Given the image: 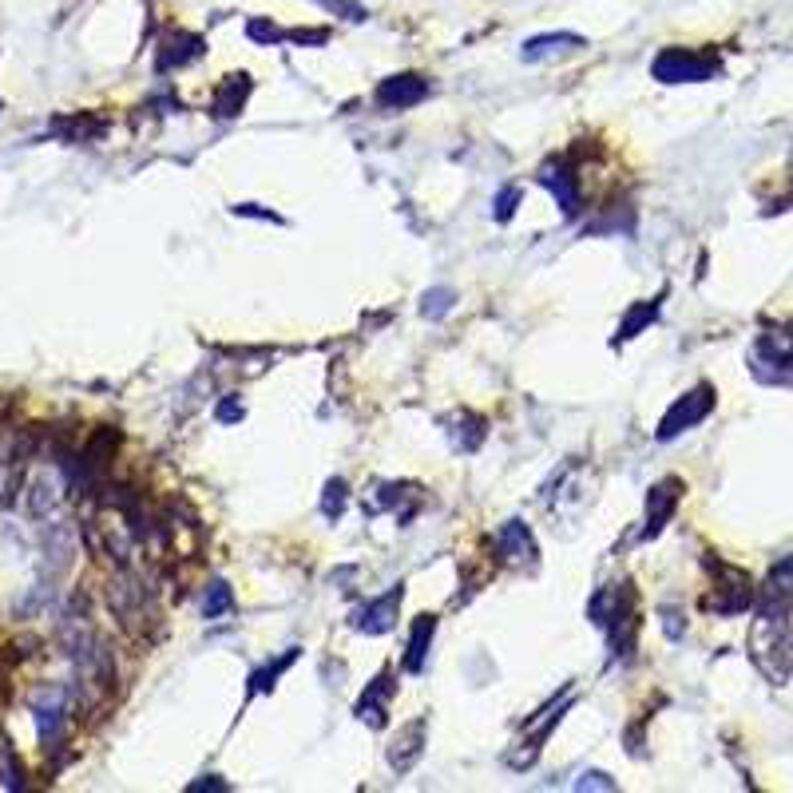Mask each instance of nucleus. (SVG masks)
I'll list each match as a JSON object with an SVG mask.
<instances>
[{
	"label": "nucleus",
	"instance_id": "1",
	"mask_svg": "<svg viewBox=\"0 0 793 793\" xmlns=\"http://www.w3.org/2000/svg\"><path fill=\"white\" fill-rule=\"evenodd\" d=\"M651 76L663 84H702L714 76V60H706L690 48H663L651 64Z\"/></svg>",
	"mask_w": 793,
	"mask_h": 793
},
{
	"label": "nucleus",
	"instance_id": "2",
	"mask_svg": "<svg viewBox=\"0 0 793 793\" xmlns=\"http://www.w3.org/2000/svg\"><path fill=\"white\" fill-rule=\"evenodd\" d=\"M714 409V389L710 385H694L690 393H682L679 401L667 409L663 425H659V441H671L686 429H694L698 421H706V413Z\"/></svg>",
	"mask_w": 793,
	"mask_h": 793
},
{
	"label": "nucleus",
	"instance_id": "3",
	"mask_svg": "<svg viewBox=\"0 0 793 793\" xmlns=\"http://www.w3.org/2000/svg\"><path fill=\"white\" fill-rule=\"evenodd\" d=\"M429 96V84L417 76V72H401V76H389L381 88H377V104L389 108V112H405L413 104H421Z\"/></svg>",
	"mask_w": 793,
	"mask_h": 793
},
{
	"label": "nucleus",
	"instance_id": "4",
	"mask_svg": "<svg viewBox=\"0 0 793 793\" xmlns=\"http://www.w3.org/2000/svg\"><path fill=\"white\" fill-rule=\"evenodd\" d=\"M540 183L556 195V203H560L564 215H575V211H579V175L567 167L564 159H548V163L540 167Z\"/></svg>",
	"mask_w": 793,
	"mask_h": 793
},
{
	"label": "nucleus",
	"instance_id": "5",
	"mask_svg": "<svg viewBox=\"0 0 793 793\" xmlns=\"http://www.w3.org/2000/svg\"><path fill=\"white\" fill-rule=\"evenodd\" d=\"M397 603H401V587H393L389 595H381V599L357 607V611H353V627H357L361 635H385V631L397 623Z\"/></svg>",
	"mask_w": 793,
	"mask_h": 793
},
{
	"label": "nucleus",
	"instance_id": "6",
	"mask_svg": "<svg viewBox=\"0 0 793 793\" xmlns=\"http://www.w3.org/2000/svg\"><path fill=\"white\" fill-rule=\"evenodd\" d=\"M203 48H207L203 36H195V32H171L163 40V52H159V72H171V68H183V64L199 60Z\"/></svg>",
	"mask_w": 793,
	"mask_h": 793
},
{
	"label": "nucleus",
	"instance_id": "7",
	"mask_svg": "<svg viewBox=\"0 0 793 793\" xmlns=\"http://www.w3.org/2000/svg\"><path fill=\"white\" fill-rule=\"evenodd\" d=\"M679 480H659L651 492H647V536L663 532V524L671 520L675 504H679Z\"/></svg>",
	"mask_w": 793,
	"mask_h": 793
},
{
	"label": "nucleus",
	"instance_id": "8",
	"mask_svg": "<svg viewBox=\"0 0 793 793\" xmlns=\"http://www.w3.org/2000/svg\"><path fill=\"white\" fill-rule=\"evenodd\" d=\"M583 44H587V40L575 36V32H548V36H532V40L520 48V56H524L528 64H536V60H548V56L575 52V48H583Z\"/></svg>",
	"mask_w": 793,
	"mask_h": 793
},
{
	"label": "nucleus",
	"instance_id": "9",
	"mask_svg": "<svg viewBox=\"0 0 793 793\" xmlns=\"http://www.w3.org/2000/svg\"><path fill=\"white\" fill-rule=\"evenodd\" d=\"M496 544H500V556L512 560V564H516V560H536V540H532V532H528L524 520H508V524L500 528Z\"/></svg>",
	"mask_w": 793,
	"mask_h": 793
},
{
	"label": "nucleus",
	"instance_id": "10",
	"mask_svg": "<svg viewBox=\"0 0 793 793\" xmlns=\"http://www.w3.org/2000/svg\"><path fill=\"white\" fill-rule=\"evenodd\" d=\"M421 742H425V726H421V722H409V726L393 738V746H389V766H393L397 774L413 770V762L421 758Z\"/></svg>",
	"mask_w": 793,
	"mask_h": 793
},
{
	"label": "nucleus",
	"instance_id": "11",
	"mask_svg": "<svg viewBox=\"0 0 793 793\" xmlns=\"http://www.w3.org/2000/svg\"><path fill=\"white\" fill-rule=\"evenodd\" d=\"M389 698H393V675L373 679V686L357 698V718H365L369 726H381V714H385V702Z\"/></svg>",
	"mask_w": 793,
	"mask_h": 793
},
{
	"label": "nucleus",
	"instance_id": "12",
	"mask_svg": "<svg viewBox=\"0 0 793 793\" xmlns=\"http://www.w3.org/2000/svg\"><path fill=\"white\" fill-rule=\"evenodd\" d=\"M433 631H437V619L433 615H421L417 627H413V639H409V651H405V671L417 675L429 659V643H433Z\"/></svg>",
	"mask_w": 793,
	"mask_h": 793
},
{
	"label": "nucleus",
	"instance_id": "13",
	"mask_svg": "<svg viewBox=\"0 0 793 793\" xmlns=\"http://www.w3.org/2000/svg\"><path fill=\"white\" fill-rule=\"evenodd\" d=\"M246 96H250V76H234L227 80L223 88H219V96H215V115H238L242 112V104H246Z\"/></svg>",
	"mask_w": 793,
	"mask_h": 793
},
{
	"label": "nucleus",
	"instance_id": "14",
	"mask_svg": "<svg viewBox=\"0 0 793 793\" xmlns=\"http://www.w3.org/2000/svg\"><path fill=\"white\" fill-rule=\"evenodd\" d=\"M655 318H659V302H639V306H631V314H627L623 326H619V341H631L635 334H643Z\"/></svg>",
	"mask_w": 793,
	"mask_h": 793
},
{
	"label": "nucleus",
	"instance_id": "15",
	"mask_svg": "<svg viewBox=\"0 0 793 793\" xmlns=\"http://www.w3.org/2000/svg\"><path fill=\"white\" fill-rule=\"evenodd\" d=\"M453 290H445V286H433V290H425L421 294V318H429V322H441L449 310H453Z\"/></svg>",
	"mask_w": 793,
	"mask_h": 793
},
{
	"label": "nucleus",
	"instance_id": "16",
	"mask_svg": "<svg viewBox=\"0 0 793 793\" xmlns=\"http://www.w3.org/2000/svg\"><path fill=\"white\" fill-rule=\"evenodd\" d=\"M294 659H298V647H290L282 659H274V663H266L262 671H254V679H250V694H258V690H270V686H274V679H278V675H282V671H286Z\"/></svg>",
	"mask_w": 793,
	"mask_h": 793
},
{
	"label": "nucleus",
	"instance_id": "17",
	"mask_svg": "<svg viewBox=\"0 0 793 793\" xmlns=\"http://www.w3.org/2000/svg\"><path fill=\"white\" fill-rule=\"evenodd\" d=\"M230 611V587L223 579H215L211 587H207V595H203V619H219V615H227Z\"/></svg>",
	"mask_w": 793,
	"mask_h": 793
},
{
	"label": "nucleus",
	"instance_id": "18",
	"mask_svg": "<svg viewBox=\"0 0 793 793\" xmlns=\"http://www.w3.org/2000/svg\"><path fill=\"white\" fill-rule=\"evenodd\" d=\"M246 36L258 40V44H278V40H286L290 32H282V28L270 24V20H250V24H246Z\"/></svg>",
	"mask_w": 793,
	"mask_h": 793
},
{
	"label": "nucleus",
	"instance_id": "19",
	"mask_svg": "<svg viewBox=\"0 0 793 793\" xmlns=\"http://www.w3.org/2000/svg\"><path fill=\"white\" fill-rule=\"evenodd\" d=\"M314 4H322L326 12H334V16H341V20H365V8L357 4V0H314Z\"/></svg>",
	"mask_w": 793,
	"mask_h": 793
},
{
	"label": "nucleus",
	"instance_id": "20",
	"mask_svg": "<svg viewBox=\"0 0 793 793\" xmlns=\"http://www.w3.org/2000/svg\"><path fill=\"white\" fill-rule=\"evenodd\" d=\"M322 508H326V516H330V520H338L341 516V508H345V484H341V480H330V484H326Z\"/></svg>",
	"mask_w": 793,
	"mask_h": 793
},
{
	"label": "nucleus",
	"instance_id": "21",
	"mask_svg": "<svg viewBox=\"0 0 793 793\" xmlns=\"http://www.w3.org/2000/svg\"><path fill=\"white\" fill-rule=\"evenodd\" d=\"M516 203H520V191H516V187H504V191H500V199H496V219H500V223H508V219H512V211H516Z\"/></svg>",
	"mask_w": 793,
	"mask_h": 793
},
{
	"label": "nucleus",
	"instance_id": "22",
	"mask_svg": "<svg viewBox=\"0 0 793 793\" xmlns=\"http://www.w3.org/2000/svg\"><path fill=\"white\" fill-rule=\"evenodd\" d=\"M575 790H615V782H611L607 774H595V770H591V774H583V778L575 782Z\"/></svg>",
	"mask_w": 793,
	"mask_h": 793
},
{
	"label": "nucleus",
	"instance_id": "23",
	"mask_svg": "<svg viewBox=\"0 0 793 793\" xmlns=\"http://www.w3.org/2000/svg\"><path fill=\"white\" fill-rule=\"evenodd\" d=\"M290 40H298V44H326L330 32H290Z\"/></svg>",
	"mask_w": 793,
	"mask_h": 793
},
{
	"label": "nucleus",
	"instance_id": "24",
	"mask_svg": "<svg viewBox=\"0 0 793 793\" xmlns=\"http://www.w3.org/2000/svg\"><path fill=\"white\" fill-rule=\"evenodd\" d=\"M238 417H242V409H238V405H223V409H219V421H238Z\"/></svg>",
	"mask_w": 793,
	"mask_h": 793
},
{
	"label": "nucleus",
	"instance_id": "25",
	"mask_svg": "<svg viewBox=\"0 0 793 793\" xmlns=\"http://www.w3.org/2000/svg\"><path fill=\"white\" fill-rule=\"evenodd\" d=\"M191 790L199 793V790H227V782H195Z\"/></svg>",
	"mask_w": 793,
	"mask_h": 793
}]
</instances>
